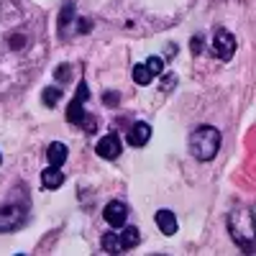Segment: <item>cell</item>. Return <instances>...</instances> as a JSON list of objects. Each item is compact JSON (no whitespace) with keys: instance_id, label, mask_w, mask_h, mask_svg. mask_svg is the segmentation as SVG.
<instances>
[{"instance_id":"6da1fadb","label":"cell","mask_w":256,"mask_h":256,"mask_svg":"<svg viewBox=\"0 0 256 256\" xmlns=\"http://www.w3.org/2000/svg\"><path fill=\"white\" fill-rule=\"evenodd\" d=\"M46 54L44 10L31 0H0V98L26 88Z\"/></svg>"},{"instance_id":"8992f818","label":"cell","mask_w":256,"mask_h":256,"mask_svg":"<svg viewBox=\"0 0 256 256\" xmlns=\"http://www.w3.org/2000/svg\"><path fill=\"white\" fill-rule=\"evenodd\" d=\"M141 241V233L136 226H123V230H108V233H102V238H100V248L102 251H108V254H120V251H128V248H134L138 246Z\"/></svg>"},{"instance_id":"9c48e42d","label":"cell","mask_w":256,"mask_h":256,"mask_svg":"<svg viewBox=\"0 0 256 256\" xmlns=\"http://www.w3.org/2000/svg\"><path fill=\"white\" fill-rule=\"evenodd\" d=\"M120 152H123V141H120V136H118L116 131L108 134V136H102V138L95 144V154H98L100 159L116 162V159L120 156Z\"/></svg>"},{"instance_id":"52a82bcc","label":"cell","mask_w":256,"mask_h":256,"mask_svg":"<svg viewBox=\"0 0 256 256\" xmlns=\"http://www.w3.org/2000/svg\"><path fill=\"white\" fill-rule=\"evenodd\" d=\"M236 49H238L236 36H233L228 28H218L216 36H212V54H216L218 59H223V62H230L233 54H236Z\"/></svg>"},{"instance_id":"9a60e30c","label":"cell","mask_w":256,"mask_h":256,"mask_svg":"<svg viewBox=\"0 0 256 256\" xmlns=\"http://www.w3.org/2000/svg\"><path fill=\"white\" fill-rule=\"evenodd\" d=\"M41 98H44L46 108H54V105L59 102V98H62V88H46L44 92H41Z\"/></svg>"},{"instance_id":"30bf717a","label":"cell","mask_w":256,"mask_h":256,"mask_svg":"<svg viewBox=\"0 0 256 256\" xmlns=\"http://www.w3.org/2000/svg\"><path fill=\"white\" fill-rule=\"evenodd\" d=\"M102 220L110 228H123L128 223V205L123 200H110L102 208Z\"/></svg>"},{"instance_id":"8fae6325","label":"cell","mask_w":256,"mask_h":256,"mask_svg":"<svg viewBox=\"0 0 256 256\" xmlns=\"http://www.w3.org/2000/svg\"><path fill=\"white\" fill-rule=\"evenodd\" d=\"M128 144L131 146H146L148 138H152V126H148L146 120H136L131 128H128Z\"/></svg>"},{"instance_id":"ba28073f","label":"cell","mask_w":256,"mask_h":256,"mask_svg":"<svg viewBox=\"0 0 256 256\" xmlns=\"http://www.w3.org/2000/svg\"><path fill=\"white\" fill-rule=\"evenodd\" d=\"M162 70H164V59H159V56H148L144 64H136L134 67V82L136 84H152L154 82V77H159L162 74Z\"/></svg>"},{"instance_id":"7c38bea8","label":"cell","mask_w":256,"mask_h":256,"mask_svg":"<svg viewBox=\"0 0 256 256\" xmlns=\"http://www.w3.org/2000/svg\"><path fill=\"white\" fill-rule=\"evenodd\" d=\"M154 220H156V226H159V230L164 233V236H174L177 228H180L177 216H174L172 210H159L156 216H154Z\"/></svg>"},{"instance_id":"277c9868","label":"cell","mask_w":256,"mask_h":256,"mask_svg":"<svg viewBox=\"0 0 256 256\" xmlns=\"http://www.w3.org/2000/svg\"><path fill=\"white\" fill-rule=\"evenodd\" d=\"M88 100H90V88H88V82H84V80H80L77 92H74V98H72V102H70V108H67V120H70L72 126L82 128L84 134H98L100 118L84 110V102H88Z\"/></svg>"},{"instance_id":"4fadbf2b","label":"cell","mask_w":256,"mask_h":256,"mask_svg":"<svg viewBox=\"0 0 256 256\" xmlns=\"http://www.w3.org/2000/svg\"><path fill=\"white\" fill-rule=\"evenodd\" d=\"M64 184V174H62V166H46L44 172H41V187L44 190H56Z\"/></svg>"},{"instance_id":"5b68a950","label":"cell","mask_w":256,"mask_h":256,"mask_svg":"<svg viewBox=\"0 0 256 256\" xmlns=\"http://www.w3.org/2000/svg\"><path fill=\"white\" fill-rule=\"evenodd\" d=\"M190 154L198 162H212L220 152V131L216 126H200L190 134Z\"/></svg>"},{"instance_id":"5bb4252c","label":"cell","mask_w":256,"mask_h":256,"mask_svg":"<svg viewBox=\"0 0 256 256\" xmlns=\"http://www.w3.org/2000/svg\"><path fill=\"white\" fill-rule=\"evenodd\" d=\"M67 146H64L62 141H52L49 146H46V159H49V164L52 166H64V162H67Z\"/></svg>"},{"instance_id":"e0dca14e","label":"cell","mask_w":256,"mask_h":256,"mask_svg":"<svg viewBox=\"0 0 256 256\" xmlns=\"http://www.w3.org/2000/svg\"><path fill=\"white\" fill-rule=\"evenodd\" d=\"M0 164H3V154H0Z\"/></svg>"},{"instance_id":"7a4b0ae2","label":"cell","mask_w":256,"mask_h":256,"mask_svg":"<svg viewBox=\"0 0 256 256\" xmlns=\"http://www.w3.org/2000/svg\"><path fill=\"white\" fill-rule=\"evenodd\" d=\"M228 233L238 248L254 251L256 248V216H254V210L246 205L233 208L228 212Z\"/></svg>"},{"instance_id":"2e32d148","label":"cell","mask_w":256,"mask_h":256,"mask_svg":"<svg viewBox=\"0 0 256 256\" xmlns=\"http://www.w3.org/2000/svg\"><path fill=\"white\" fill-rule=\"evenodd\" d=\"M105 105H110V108H113V105H116V92H105Z\"/></svg>"},{"instance_id":"3957f363","label":"cell","mask_w":256,"mask_h":256,"mask_svg":"<svg viewBox=\"0 0 256 256\" xmlns=\"http://www.w3.org/2000/svg\"><path fill=\"white\" fill-rule=\"evenodd\" d=\"M20 195L8 198L3 205H0V233H10L16 228H20L26 223L28 212H31V195L26 187L18 190Z\"/></svg>"}]
</instances>
